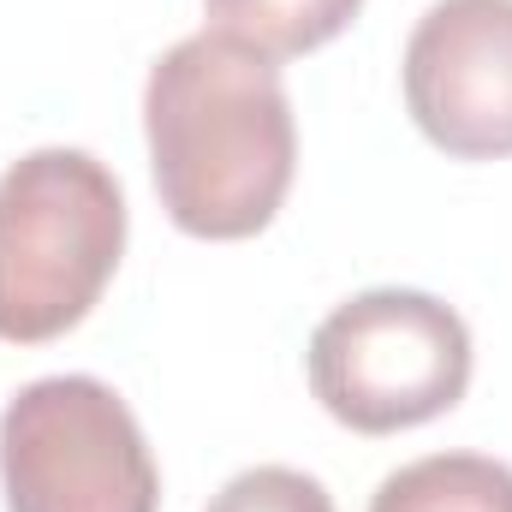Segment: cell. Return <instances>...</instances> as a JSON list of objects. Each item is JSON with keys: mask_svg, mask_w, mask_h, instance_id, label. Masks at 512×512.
Returning a JSON list of instances; mask_svg holds the SVG:
<instances>
[{"mask_svg": "<svg viewBox=\"0 0 512 512\" xmlns=\"http://www.w3.org/2000/svg\"><path fill=\"white\" fill-rule=\"evenodd\" d=\"M126 256V191L90 149H30L0 173V340L78 328Z\"/></svg>", "mask_w": 512, "mask_h": 512, "instance_id": "cell-2", "label": "cell"}, {"mask_svg": "<svg viewBox=\"0 0 512 512\" xmlns=\"http://www.w3.org/2000/svg\"><path fill=\"white\" fill-rule=\"evenodd\" d=\"M304 370L334 423L358 435H399L465 399L471 328L429 292L376 286L316 322Z\"/></svg>", "mask_w": 512, "mask_h": 512, "instance_id": "cell-3", "label": "cell"}, {"mask_svg": "<svg viewBox=\"0 0 512 512\" xmlns=\"http://www.w3.org/2000/svg\"><path fill=\"white\" fill-rule=\"evenodd\" d=\"M209 512H334V495L292 465H256V471H239L209 501Z\"/></svg>", "mask_w": 512, "mask_h": 512, "instance_id": "cell-8", "label": "cell"}, {"mask_svg": "<svg viewBox=\"0 0 512 512\" xmlns=\"http://www.w3.org/2000/svg\"><path fill=\"white\" fill-rule=\"evenodd\" d=\"M405 108L453 161L512 155V0H435L405 42Z\"/></svg>", "mask_w": 512, "mask_h": 512, "instance_id": "cell-5", "label": "cell"}, {"mask_svg": "<svg viewBox=\"0 0 512 512\" xmlns=\"http://www.w3.org/2000/svg\"><path fill=\"white\" fill-rule=\"evenodd\" d=\"M370 512H512V465L489 453H429L382 477Z\"/></svg>", "mask_w": 512, "mask_h": 512, "instance_id": "cell-6", "label": "cell"}, {"mask_svg": "<svg viewBox=\"0 0 512 512\" xmlns=\"http://www.w3.org/2000/svg\"><path fill=\"white\" fill-rule=\"evenodd\" d=\"M149 173L191 239H256L298 173V120L280 66L221 30L173 42L143 84Z\"/></svg>", "mask_w": 512, "mask_h": 512, "instance_id": "cell-1", "label": "cell"}, {"mask_svg": "<svg viewBox=\"0 0 512 512\" xmlns=\"http://www.w3.org/2000/svg\"><path fill=\"white\" fill-rule=\"evenodd\" d=\"M364 0H203L209 30L245 42L268 60H298L334 42Z\"/></svg>", "mask_w": 512, "mask_h": 512, "instance_id": "cell-7", "label": "cell"}, {"mask_svg": "<svg viewBox=\"0 0 512 512\" xmlns=\"http://www.w3.org/2000/svg\"><path fill=\"white\" fill-rule=\"evenodd\" d=\"M6 512H161L131 405L96 376H42L0 411Z\"/></svg>", "mask_w": 512, "mask_h": 512, "instance_id": "cell-4", "label": "cell"}]
</instances>
